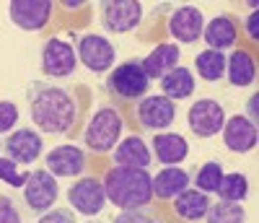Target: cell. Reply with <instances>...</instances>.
Here are the masks:
<instances>
[{
  "label": "cell",
  "mask_w": 259,
  "mask_h": 223,
  "mask_svg": "<svg viewBox=\"0 0 259 223\" xmlns=\"http://www.w3.org/2000/svg\"><path fill=\"white\" fill-rule=\"evenodd\" d=\"M29 115L31 122L45 135H68L78 117V101L62 86L39 81L29 88Z\"/></svg>",
  "instance_id": "1"
},
{
  "label": "cell",
  "mask_w": 259,
  "mask_h": 223,
  "mask_svg": "<svg viewBox=\"0 0 259 223\" xmlns=\"http://www.w3.org/2000/svg\"><path fill=\"white\" fill-rule=\"evenodd\" d=\"M104 192L106 200L119 210H138L148 208L153 200V187H150L148 169H133V166H114L104 176Z\"/></svg>",
  "instance_id": "2"
},
{
  "label": "cell",
  "mask_w": 259,
  "mask_h": 223,
  "mask_svg": "<svg viewBox=\"0 0 259 223\" xmlns=\"http://www.w3.org/2000/svg\"><path fill=\"white\" fill-rule=\"evenodd\" d=\"M122 127H124V120H122L119 112L114 106H101V109H96L91 122L85 125L83 143L94 153H109L119 143Z\"/></svg>",
  "instance_id": "3"
},
{
  "label": "cell",
  "mask_w": 259,
  "mask_h": 223,
  "mask_svg": "<svg viewBox=\"0 0 259 223\" xmlns=\"http://www.w3.org/2000/svg\"><path fill=\"white\" fill-rule=\"evenodd\" d=\"M150 88V78L145 76L140 60H127L109 73L106 78V91L117 101H140L143 96H148Z\"/></svg>",
  "instance_id": "4"
},
{
  "label": "cell",
  "mask_w": 259,
  "mask_h": 223,
  "mask_svg": "<svg viewBox=\"0 0 259 223\" xmlns=\"http://www.w3.org/2000/svg\"><path fill=\"white\" fill-rule=\"evenodd\" d=\"M24 190V205L29 213L41 215L55 208L57 197H60V184L57 179L47 171V169H31L26 184L21 187Z\"/></svg>",
  "instance_id": "5"
},
{
  "label": "cell",
  "mask_w": 259,
  "mask_h": 223,
  "mask_svg": "<svg viewBox=\"0 0 259 223\" xmlns=\"http://www.w3.org/2000/svg\"><path fill=\"white\" fill-rule=\"evenodd\" d=\"M143 6L138 0H104L101 3V26L109 34H127L140 26Z\"/></svg>",
  "instance_id": "6"
},
{
  "label": "cell",
  "mask_w": 259,
  "mask_h": 223,
  "mask_svg": "<svg viewBox=\"0 0 259 223\" xmlns=\"http://www.w3.org/2000/svg\"><path fill=\"white\" fill-rule=\"evenodd\" d=\"M75 57H78V62L83 65V68H89L91 73H106V70H112V65L117 60V50L106 36L85 34V36L78 39Z\"/></svg>",
  "instance_id": "7"
},
{
  "label": "cell",
  "mask_w": 259,
  "mask_h": 223,
  "mask_svg": "<svg viewBox=\"0 0 259 223\" xmlns=\"http://www.w3.org/2000/svg\"><path fill=\"white\" fill-rule=\"evenodd\" d=\"M78 68V57L70 42L65 39H47L45 47H41V73L47 78H70Z\"/></svg>",
  "instance_id": "8"
},
{
  "label": "cell",
  "mask_w": 259,
  "mask_h": 223,
  "mask_svg": "<svg viewBox=\"0 0 259 223\" xmlns=\"http://www.w3.org/2000/svg\"><path fill=\"white\" fill-rule=\"evenodd\" d=\"M187 125L197 138H212V135H218L226 125V109L215 99H200L189 106Z\"/></svg>",
  "instance_id": "9"
},
{
  "label": "cell",
  "mask_w": 259,
  "mask_h": 223,
  "mask_svg": "<svg viewBox=\"0 0 259 223\" xmlns=\"http://www.w3.org/2000/svg\"><path fill=\"white\" fill-rule=\"evenodd\" d=\"M138 122L143 130H150V132H166L177 120V104L166 99L163 94H156V96H143L138 101Z\"/></svg>",
  "instance_id": "10"
},
{
  "label": "cell",
  "mask_w": 259,
  "mask_h": 223,
  "mask_svg": "<svg viewBox=\"0 0 259 223\" xmlns=\"http://www.w3.org/2000/svg\"><path fill=\"white\" fill-rule=\"evenodd\" d=\"M45 169L55 176V179H73L80 176L89 169V159H85V151L78 145H57L45 156Z\"/></svg>",
  "instance_id": "11"
},
{
  "label": "cell",
  "mask_w": 259,
  "mask_h": 223,
  "mask_svg": "<svg viewBox=\"0 0 259 223\" xmlns=\"http://www.w3.org/2000/svg\"><path fill=\"white\" fill-rule=\"evenodd\" d=\"M68 203L70 210L80 213V215H99L106 208V192L104 184L96 179V176H83L75 184H70L68 190Z\"/></svg>",
  "instance_id": "12"
},
{
  "label": "cell",
  "mask_w": 259,
  "mask_h": 223,
  "mask_svg": "<svg viewBox=\"0 0 259 223\" xmlns=\"http://www.w3.org/2000/svg\"><path fill=\"white\" fill-rule=\"evenodd\" d=\"M55 3L50 0H13L8 6L11 21L24 31H41L52 18Z\"/></svg>",
  "instance_id": "13"
},
{
  "label": "cell",
  "mask_w": 259,
  "mask_h": 223,
  "mask_svg": "<svg viewBox=\"0 0 259 223\" xmlns=\"http://www.w3.org/2000/svg\"><path fill=\"white\" fill-rule=\"evenodd\" d=\"M3 151L6 159H11L13 164H36L39 156L45 153V140L36 130L18 127L8 135V140H3Z\"/></svg>",
  "instance_id": "14"
},
{
  "label": "cell",
  "mask_w": 259,
  "mask_h": 223,
  "mask_svg": "<svg viewBox=\"0 0 259 223\" xmlns=\"http://www.w3.org/2000/svg\"><path fill=\"white\" fill-rule=\"evenodd\" d=\"M202 29L205 16L194 6H182L168 16V34L182 44H194L197 39H202Z\"/></svg>",
  "instance_id": "15"
},
{
  "label": "cell",
  "mask_w": 259,
  "mask_h": 223,
  "mask_svg": "<svg viewBox=\"0 0 259 223\" xmlns=\"http://www.w3.org/2000/svg\"><path fill=\"white\" fill-rule=\"evenodd\" d=\"M221 132H223V143L231 153H249L256 148V140H259L256 125L244 115H236V117L226 120Z\"/></svg>",
  "instance_id": "16"
},
{
  "label": "cell",
  "mask_w": 259,
  "mask_h": 223,
  "mask_svg": "<svg viewBox=\"0 0 259 223\" xmlns=\"http://www.w3.org/2000/svg\"><path fill=\"white\" fill-rule=\"evenodd\" d=\"M192 184V174L179 166H166L156 176H150V187H153V197L158 200H174Z\"/></svg>",
  "instance_id": "17"
},
{
  "label": "cell",
  "mask_w": 259,
  "mask_h": 223,
  "mask_svg": "<svg viewBox=\"0 0 259 223\" xmlns=\"http://www.w3.org/2000/svg\"><path fill=\"white\" fill-rule=\"evenodd\" d=\"M179 60H182L179 44H174V42H163V44H158V47L150 52L140 65H143V70H145V76H148L150 81H161L166 73H171V70L177 68Z\"/></svg>",
  "instance_id": "18"
},
{
  "label": "cell",
  "mask_w": 259,
  "mask_h": 223,
  "mask_svg": "<svg viewBox=\"0 0 259 223\" xmlns=\"http://www.w3.org/2000/svg\"><path fill=\"white\" fill-rule=\"evenodd\" d=\"M236 39H239V29H236L231 16H215L202 29V42L207 44V50L226 52L236 44Z\"/></svg>",
  "instance_id": "19"
},
{
  "label": "cell",
  "mask_w": 259,
  "mask_h": 223,
  "mask_svg": "<svg viewBox=\"0 0 259 223\" xmlns=\"http://www.w3.org/2000/svg\"><path fill=\"white\" fill-rule=\"evenodd\" d=\"M150 143H153L150 156H156L161 164H168V166L182 164L189 156V143H187L184 135H179V132H158Z\"/></svg>",
  "instance_id": "20"
},
{
  "label": "cell",
  "mask_w": 259,
  "mask_h": 223,
  "mask_svg": "<svg viewBox=\"0 0 259 223\" xmlns=\"http://www.w3.org/2000/svg\"><path fill=\"white\" fill-rule=\"evenodd\" d=\"M150 148L143 138L127 135L122 143L114 145V164L117 166H133V169H148L150 166Z\"/></svg>",
  "instance_id": "21"
},
{
  "label": "cell",
  "mask_w": 259,
  "mask_h": 223,
  "mask_svg": "<svg viewBox=\"0 0 259 223\" xmlns=\"http://www.w3.org/2000/svg\"><path fill=\"white\" fill-rule=\"evenodd\" d=\"M226 76H228V83L236 86V88L251 86L254 78H256L254 57H251L246 50H233V55L226 57Z\"/></svg>",
  "instance_id": "22"
},
{
  "label": "cell",
  "mask_w": 259,
  "mask_h": 223,
  "mask_svg": "<svg viewBox=\"0 0 259 223\" xmlns=\"http://www.w3.org/2000/svg\"><path fill=\"white\" fill-rule=\"evenodd\" d=\"M161 91L166 99L171 101H179V99H187L194 94V76L189 68H184V65H177L171 73H166L161 81Z\"/></svg>",
  "instance_id": "23"
},
{
  "label": "cell",
  "mask_w": 259,
  "mask_h": 223,
  "mask_svg": "<svg viewBox=\"0 0 259 223\" xmlns=\"http://www.w3.org/2000/svg\"><path fill=\"white\" fill-rule=\"evenodd\" d=\"M210 208V195L200 190H184L174 197V213L184 220H202Z\"/></svg>",
  "instance_id": "24"
},
{
  "label": "cell",
  "mask_w": 259,
  "mask_h": 223,
  "mask_svg": "<svg viewBox=\"0 0 259 223\" xmlns=\"http://www.w3.org/2000/svg\"><path fill=\"white\" fill-rule=\"evenodd\" d=\"M194 70L207 83H218L226 76V55L218 50H202L194 57Z\"/></svg>",
  "instance_id": "25"
},
{
  "label": "cell",
  "mask_w": 259,
  "mask_h": 223,
  "mask_svg": "<svg viewBox=\"0 0 259 223\" xmlns=\"http://www.w3.org/2000/svg\"><path fill=\"white\" fill-rule=\"evenodd\" d=\"M218 195L223 203H241L249 195V179L244 174L233 171V174H223V179L218 184Z\"/></svg>",
  "instance_id": "26"
},
{
  "label": "cell",
  "mask_w": 259,
  "mask_h": 223,
  "mask_svg": "<svg viewBox=\"0 0 259 223\" xmlns=\"http://www.w3.org/2000/svg\"><path fill=\"white\" fill-rule=\"evenodd\" d=\"M205 223H246V210L239 203H210Z\"/></svg>",
  "instance_id": "27"
},
{
  "label": "cell",
  "mask_w": 259,
  "mask_h": 223,
  "mask_svg": "<svg viewBox=\"0 0 259 223\" xmlns=\"http://www.w3.org/2000/svg\"><path fill=\"white\" fill-rule=\"evenodd\" d=\"M221 179H223V166L218 161H207V164H202L197 171H194V184H197V190L205 192V195L218 192Z\"/></svg>",
  "instance_id": "28"
},
{
  "label": "cell",
  "mask_w": 259,
  "mask_h": 223,
  "mask_svg": "<svg viewBox=\"0 0 259 223\" xmlns=\"http://www.w3.org/2000/svg\"><path fill=\"white\" fill-rule=\"evenodd\" d=\"M29 174L31 171H18L16 164L11 159H6V156L0 159V182H6L8 187H24L26 179H29Z\"/></svg>",
  "instance_id": "29"
},
{
  "label": "cell",
  "mask_w": 259,
  "mask_h": 223,
  "mask_svg": "<svg viewBox=\"0 0 259 223\" xmlns=\"http://www.w3.org/2000/svg\"><path fill=\"white\" fill-rule=\"evenodd\" d=\"M112 223H163V218L150 208H138V210H122Z\"/></svg>",
  "instance_id": "30"
},
{
  "label": "cell",
  "mask_w": 259,
  "mask_h": 223,
  "mask_svg": "<svg viewBox=\"0 0 259 223\" xmlns=\"http://www.w3.org/2000/svg\"><path fill=\"white\" fill-rule=\"evenodd\" d=\"M0 223H24V213L11 195H0Z\"/></svg>",
  "instance_id": "31"
},
{
  "label": "cell",
  "mask_w": 259,
  "mask_h": 223,
  "mask_svg": "<svg viewBox=\"0 0 259 223\" xmlns=\"http://www.w3.org/2000/svg\"><path fill=\"white\" fill-rule=\"evenodd\" d=\"M18 122V106L13 101H0V132H11Z\"/></svg>",
  "instance_id": "32"
},
{
  "label": "cell",
  "mask_w": 259,
  "mask_h": 223,
  "mask_svg": "<svg viewBox=\"0 0 259 223\" xmlns=\"http://www.w3.org/2000/svg\"><path fill=\"white\" fill-rule=\"evenodd\" d=\"M36 223H75V213L70 208H52L47 213H41Z\"/></svg>",
  "instance_id": "33"
},
{
  "label": "cell",
  "mask_w": 259,
  "mask_h": 223,
  "mask_svg": "<svg viewBox=\"0 0 259 223\" xmlns=\"http://www.w3.org/2000/svg\"><path fill=\"white\" fill-rule=\"evenodd\" d=\"M246 34H249L254 42L259 39V16H256V13H251V16L246 18Z\"/></svg>",
  "instance_id": "34"
},
{
  "label": "cell",
  "mask_w": 259,
  "mask_h": 223,
  "mask_svg": "<svg viewBox=\"0 0 259 223\" xmlns=\"http://www.w3.org/2000/svg\"><path fill=\"white\" fill-rule=\"evenodd\" d=\"M256 101H259V96L254 94L251 99H249V115H251V122L256 125Z\"/></svg>",
  "instance_id": "35"
},
{
  "label": "cell",
  "mask_w": 259,
  "mask_h": 223,
  "mask_svg": "<svg viewBox=\"0 0 259 223\" xmlns=\"http://www.w3.org/2000/svg\"><path fill=\"white\" fill-rule=\"evenodd\" d=\"M0 151H3V140H0Z\"/></svg>",
  "instance_id": "36"
},
{
  "label": "cell",
  "mask_w": 259,
  "mask_h": 223,
  "mask_svg": "<svg viewBox=\"0 0 259 223\" xmlns=\"http://www.w3.org/2000/svg\"><path fill=\"white\" fill-rule=\"evenodd\" d=\"M89 223H96V220H89Z\"/></svg>",
  "instance_id": "37"
}]
</instances>
